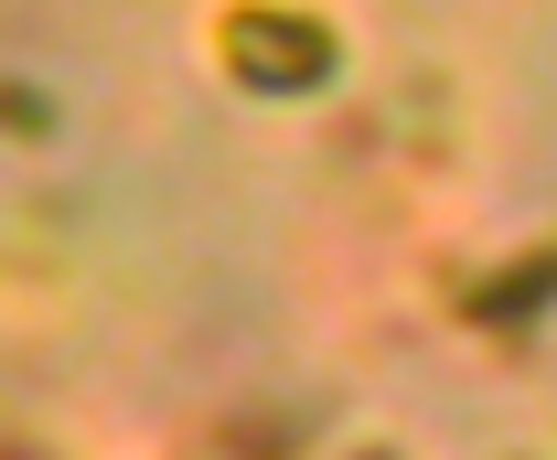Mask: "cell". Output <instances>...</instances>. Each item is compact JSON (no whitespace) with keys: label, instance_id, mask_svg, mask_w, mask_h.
I'll list each match as a JSON object with an SVG mask.
<instances>
[{"label":"cell","instance_id":"6da1fadb","mask_svg":"<svg viewBox=\"0 0 557 460\" xmlns=\"http://www.w3.org/2000/svg\"><path fill=\"white\" fill-rule=\"evenodd\" d=\"M225 65L247 86H322L333 75V33L322 22H289V11H236L225 22Z\"/></svg>","mask_w":557,"mask_h":460}]
</instances>
